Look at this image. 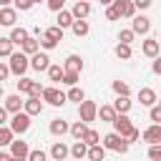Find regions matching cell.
Masks as SVG:
<instances>
[{"mask_svg":"<svg viewBox=\"0 0 161 161\" xmlns=\"http://www.w3.org/2000/svg\"><path fill=\"white\" fill-rule=\"evenodd\" d=\"M113 93L116 96H131V86L126 80H113Z\"/></svg>","mask_w":161,"mask_h":161,"instance_id":"obj_34","label":"cell"},{"mask_svg":"<svg viewBox=\"0 0 161 161\" xmlns=\"http://www.w3.org/2000/svg\"><path fill=\"white\" fill-rule=\"evenodd\" d=\"M158 106H161V98H158Z\"/></svg>","mask_w":161,"mask_h":161,"instance_id":"obj_58","label":"cell"},{"mask_svg":"<svg viewBox=\"0 0 161 161\" xmlns=\"http://www.w3.org/2000/svg\"><path fill=\"white\" fill-rule=\"evenodd\" d=\"M13 138H15L13 128H10V126H0V151H3L5 146H10V143H13Z\"/></svg>","mask_w":161,"mask_h":161,"instance_id":"obj_28","label":"cell"},{"mask_svg":"<svg viewBox=\"0 0 161 161\" xmlns=\"http://www.w3.org/2000/svg\"><path fill=\"white\" fill-rule=\"evenodd\" d=\"M0 161H13V153H5V151H0Z\"/></svg>","mask_w":161,"mask_h":161,"instance_id":"obj_53","label":"cell"},{"mask_svg":"<svg viewBox=\"0 0 161 161\" xmlns=\"http://www.w3.org/2000/svg\"><path fill=\"white\" fill-rule=\"evenodd\" d=\"M73 23H75V18H73L70 10H58V18H55V25H58V28L65 30V28H70Z\"/></svg>","mask_w":161,"mask_h":161,"instance_id":"obj_20","label":"cell"},{"mask_svg":"<svg viewBox=\"0 0 161 161\" xmlns=\"http://www.w3.org/2000/svg\"><path fill=\"white\" fill-rule=\"evenodd\" d=\"M133 38H136V33H133L131 28H123V30L118 33V43H126V45H131V43H133Z\"/></svg>","mask_w":161,"mask_h":161,"instance_id":"obj_38","label":"cell"},{"mask_svg":"<svg viewBox=\"0 0 161 161\" xmlns=\"http://www.w3.org/2000/svg\"><path fill=\"white\" fill-rule=\"evenodd\" d=\"M30 118H33V116H28L25 111L13 113V118H10V128H13V133H15V136H23V133L30 128Z\"/></svg>","mask_w":161,"mask_h":161,"instance_id":"obj_4","label":"cell"},{"mask_svg":"<svg viewBox=\"0 0 161 161\" xmlns=\"http://www.w3.org/2000/svg\"><path fill=\"white\" fill-rule=\"evenodd\" d=\"M15 20H18V10L15 8H0V25L5 28H15Z\"/></svg>","mask_w":161,"mask_h":161,"instance_id":"obj_16","label":"cell"},{"mask_svg":"<svg viewBox=\"0 0 161 161\" xmlns=\"http://www.w3.org/2000/svg\"><path fill=\"white\" fill-rule=\"evenodd\" d=\"M0 101H5V93H3V83H0Z\"/></svg>","mask_w":161,"mask_h":161,"instance_id":"obj_56","label":"cell"},{"mask_svg":"<svg viewBox=\"0 0 161 161\" xmlns=\"http://www.w3.org/2000/svg\"><path fill=\"white\" fill-rule=\"evenodd\" d=\"M10 3H13V0H0V8H8Z\"/></svg>","mask_w":161,"mask_h":161,"instance_id":"obj_54","label":"cell"},{"mask_svg":"<svg viewBox=\"0 0 161 161\" xmlns=\"http://www.w3.org/2000/svg\"><path fill=\"white\" fill-rule=\"evenodd\" d=\"M8 75H13V73H10V65H8V63H0V83L8 80Z\"/></svg>","mask_w":161,"mask_h":161,"instance_id":"obj_48","label":"cell"},{"mask_svg":"<svg viewBox=\"0 0 161 161\" xmlns=\"http://www.w3.org/2000/svg\"><path fill=\"white\" fill-rule=\"evenodd\" d=\"M50 133H53V136H65V133H70L68 121H63V118H53V121H50Z\"/></svg>","mask_w":161,"mask_h":161,"instance_id":"obj_19","label":"cell"},{"mask_svg":"<svg viewBox=\"0 0 161 161\" xmlns=\"http://www.w3.org/2000/svg\"><path fill=\"white\" fill-rule=\"evenodd\" d=\"M148 118L153 121V123H161V106L156 103V106H151V111H148Z\"/></svg>","mask_w":161,"mask_h":161,"instance_id":"obj_43","label":"cell"},{"mask_svg":"<svg viewBox=\"0 0 161 161\" xmlns=\"http://www.w3.org/2000/svg\"><path fill=\"white\" fill-rule=\"evenodd\" d=\"M63 68H65V73H78V75H80V70H83V58L75 55V53H70V55L63 60Z\"/></svg>","mask_w":161,"mask_h":161,"instance_id":"obj_11","label":"cell"},{"mask_svg":"<svg viewBox=\"0 0 161 161\" xmlns=\"http://www.w3.org/2000/svg\"><path fill=\"white\" fill-rule=\"evenodd\" d=\"M151 68H153V73H156V75H161V55H156V58H153V65H151Z\"/></svg>","mask_w":161,"mask_h":161,"instance_id":"obj_51","label":"cell"},{"mask_svg":"<svg viewBox=\"0 0 161 161\" xmlns=\"http://www.w3.org/2000/svg\"><path fill=\"white\" fill-rule=\"evenodd\" d=\"M151 3H153V0H133V5H136L138 10H148V8H151Z\"/></svg>","mask_w":161,"mask_h":161,"instance_id":"obj_50","label":"cell"},{"mask_svg":"<svg viewBox=\"0 0 161 161\" xmlns=\"http://www.w3.org/2000/svg\"><path fill=\"white\" fill-rule=\"evenodd\" d=\"M131 45H126V43H118L116 45V58H121V60H131Z\"/></svg>","mask_w":161,"mask_h":161,"instance_id":"obj_33","label":"cell"},{"mask_svg":"<svg viewBox=\"0 0 161 161\" xmlns=\"http://www.w3.org/2000/svg\"><path fill=\"white\" fill-rule=\"evenodd\" d=\"M10 153H13L15 158H20V161H28V153H30V148H28V141L13 138V143H10Z\"/></svg>","mask_w":161,"mask_h":161,"instance_id":"obj_8","label":"cell"},{"mask_svg":"<svg viewBox=\"0 0 161 161\" xmlns=\"http://www.w3.org/2000/svg\"><path fill=\"white\" fill-rule=\"evenodd\" d=\"M13 3H15V10H20V13H25V10H30L35 5L33 0H13Z\"/></svg>","mask_w":161,"mask_h":161,"instance_id":"obj_44","label":"cell"},{"mask_svg":"<svg viewBox=\"0 0 161 161\" xmlns=\"http://www.w3.org/2000/svg\"><path fill=\"white\" fill-rule=\"evenodd\" d=\"M136 13H138V8L133 5V0H126V3H123V18L133 20V18H136Z\"/></svg>","mask_w":161,"mask_h":161,"instance_id":"obj_37","label":"cell"},{"mask_svg":"<svg viewBox=\"0 0 161 161\" xmlns=\"http://www.w3.org/2000/svg\"><path fill=\"white\" fill-rule=\"evenodd\" d=\"M48 106H53V108H60L65 101H68V96L63 93V91H58L55 86H45V91H43V96H40Z\"/></svg>","mask_w":161,"mask_h":161,"instance_id":"obj_3","label":"cell"},{"mask_svg":"<svg viewBox=\"0 0 161 161\" xmlns=\"http://www.w3.org/2000/svg\"><path fill=\"white\" fill-rule=\"evenodd\" d=\"M28 38H30V33H28L25 28H13V30H10V40H13L15 45H23Z\"/></svg>","mask_w":161,"mask_h":161,"instance_id":"obj_25","label":"cell"},{"mask_svg":"<svg viewBox=\"0 0 161 161\" xmlns=\"http://www.w3.org/2000/svg\"><path fill=\"white\" fill-rule=\"evenodd\" d=\"M123 138H126L128 143H133V141H138V138H141V131H138L136 126H131V131H128V133H126Z\"/></svg>","mask_w":161,"mask_h":161,"instance_id":"obj_45","label":"cell"},{"mask_svg":"<svg viewBox=\"0 0 161 161\" xmlns=\"http://www.w3.org/2000/svg\"><path fill=\"white\" fill-rule=\"evenodd\" d=\"M40 48L43 50H53V48H58V40H53V38H48L45 33L40 35Z\"/></svg>","mask_w":161,"mask_h":161,"instance_id":"obj_40","label":"cell"},{"mask_svg":"<svg viewBox=\"0 0 161 161\" xmlns=\"http://www.w3.org/2000/svg\"><path fill=\"white\" fill-rule=\"evenodd\" d=\"M131 118H128V113H118L116 118H113V131L116 133H121V136H126L128 131H131Z\"/></svg>","mask_w":161,"mask_h":161,"instance_id":"obj_12","label":"cell"},{"mask_svg":"<svg viewBox=\"0 0 161 161\" xmlns=\"http://www.w3.org/2000/svg\"><path fill=\"white\" fill-rule=\"evenodd\" d=\"M141 138L146 143H161V123H151L148 128L141 131Z\"/></svg>","mask_w":161,"mask_h":161,"instance_id":"obj_9","label":"cell"},{"mask_svg":"<svg viewBox=\"0 0 161 161\" xmlns=\"http://www.w3.org/2000/svg\"><path fill=\"white\" fill-rule=\"evenodd\" d=\"M3 106L8 108V113H18V111H23L25 101H20V93H10V96H5V103Z\"/></svg>","mask_w":161,"mask_h":161,"instance_id":"obj_17","label":"cell"},{"mask_svg":"<svg viewBox=\"0 0 161 161\" xmlns=\"http://www.w3.org/2000/svg\"><path fill=\"white\" fill-rule=\"evenodd\" d=\"M131 30H133L136 35H148V33H151V20H148L146 15H136V18L131 20Z\"/></svg>","mask_w":161,"mask_h":161,"instance_id":"obj_6","label":"cell"},{"mask_svg":"<svg viewBox=\"0 0 161 161\" xmlns=\"http://www.w3.org/2000/svg\"><path fill=\"white\" fill-rule=\"evenodd\" d=\"M91 10H93V8H91V3H88V0H78V3L73 5V10H70V13H73V18H75V20H86V18L91 15Z\"/></svg>","mask_w":161,"mask_h":161,"instance_id":"obj_18","label":"cell"},{"mask_svg":"<svg viewBox=\"0 0 161 161\" xmlns=\"http://www.w3.org/2000/svg\"><path fill=\"white\" fill-rule=\"evenodd\" d=\"M86 131H88V123H86V121H75V123L70 126V136H73L75 141H80V138L86 136Z\"/></svg>","mask_w":161,"mask_h":161,"instance_id":"obj_30","label":"cell"},{"mask_svg":"<svg viewBox=\"0 0 161 161\" xmlns=\"http://www.w3.org/2000/svg\"><path fill=\"white\" fill-rule=\"evenodd\" d=\"M63 75H65V68H63V65L50 63V68H48V78H50L53 83H63Z\"/></svg>","mask_w":161,"mask_h":161,"instance_id":"obj_26","label":"cell"},{"mask_svg":"<svg viewBox=\"0 0 161 161\" xmlns=\"http://www.w3.org/2000/svg\"><path fill=\"white\" fill-rule=\"evenodd\" d=\"M111 3H113V0H101V5H106V8H108Z\"/></svg>","mask_w":161,"mask_h":161,"instance_id":"obj_55","label":"cell"},{"mask_svg":"<svg viewBox=\"0 0 161 161\" xmlns=\"http://www.w3.org/2000/svg\"><path fill=\"white\" fill-rule=\"evenodd\" d=\"M70 156H73L75 161L86 158V156H88V143H86V141H75V143L70 146Z\"/></svg>","mask_w":161,"mask_h":161,"instance_id":"obj_22","label":"cell"},{"mask_svg":"<svg viewBox=\"0 0 161 161\" xmlns=\"http://www.w3.org/2000/svg\"><path fill=\"white\" fill-rule=\"evenodd\" d=\"M43 33H45L48 38H53V40H58V43L63 40V28H58V25H53V28H48V30H43Z\"/></svg>","mask_w":161,"mask_h":161,"instance_id":"obj_39","label":"cell"},{"mask_svg":"<svg viewBox=\"0 0 161 161\" xmlns=\"http://www.w3.org/2000/svg\"><path fill=\"white\" fill-rule=\"evenodd\" d=\"M30 91H33V78H20L18 80V93H25V96H30Z\"/></svg>","mask_w":161,"mask_h":161,"instance_id":"obj_36","label":"cell"},{"mask_svg":"<svg viewBox=\"0 0 161 161\" xmlns=\"http://www.w3.org/2000/svg\"><path fill=\"white\" fill-rule=\"evenodd\" d=\"M43 91H45V88H43L38 80H33V91H30V96H38V98H40V96H43Z\"/></svg>","mask_w":161,"mask_h":161,"instance_id":"obj_49","label":"cell"},{"mask_svg":"<svg viewBox=\"0 0 161 161\" xmlns=\"http://www.w3.org/2000/svg\"><path fill=\"white\" fill-rule=\"evenodd\" d=\"M33 3H43V0H33Z\"/></svg>","mask_w":161,"mask_h":161,"instance_id":"obj_57","label":"cell"},{"mask_svg":"<svg viewBox=\"0 0 161 161\" xmlns=\"http://www.w3.org/2000/svg\"><path fill=\"white\" fill-rule=\"evenodd\" d=\"M63 83H65V86H75V83H78V73H65V75H63Z\"/></svg>","mask_w":161,"mask_h":161,"instance_id":"obj_47","label":"cell"},{"mask_svg":"<svg viewBox=\"0 0 161 161\" xmlns=\"http://www.w3.org/2000/svg\"><path fill=\"white\" fill-rule=\"evenodd\" d=\"M23 111H25L28 116H40V113H43V101H40L38 96H28V101H25Z\"/></svg>","mask_w":161,"mask_h":161,"instance_id":"obj_14","label":"cell"},{"mask_svg":"<svg viewBox=\"0 0 161 161\" xmlns=\"http://www.w3.org/2000/svg\"><path fill=\"white\" fill-rule=\"evenodd\" d=\"M80 141H86L88 146H96V143H101V133H98L96 128H88V131H86V136H83Z\"/></svg>","mask_w":161,"mask_h":161,"instance_id":"obj_35","label":"cell"},{"mask_svg":"<svg viewBox=\"0 0 161 161\" xmlns=\"http://www.w3.org/2000/svg\"><path fill=\"white\" fill-rule=\"evenodd\" d=\"M5 123H8V108L0 106V126H5Z\"/></svg>","mask_w":161,"mask_h":161,"instance_id":"obj_52","label":"cell"},{"mask_svg":"<svg viewBox=\"0 0 161 161\" xmlns=\"http://www.w3.org/2000/svg\"><path fill=\"white\" fill-rule=\"evenodd\" d=\"M70 30H73L75 38H83V35L91 33V25H88V20H75V23L70 25Z\"/></svg>","mask_w":161,"mask_h":161,"instance_id":"obj_24","label":"cell"},{"mask_svg":"<svg viewBox=\"0 0 161 161\" xmlns=\"http://www.w3.org/2000/svg\"><path fill=\"white\" fill-rule=\"evenodd\" d=\"M78 116H80V121L91 123V121L98 118V106L93 101H83V103H78Z\"/></svg>","mask_w":161,"mask_h":161,"instance_id":"obj_5","label":"cell"},{"mask_svg":"<svg viewBox=\"0 0 161 161\" xmlns=\"http://www.w3.org/2000/svg\"><path fill=\"white\" fill-rule=\"evenodd\" d=\"M103 146H106V151H116V153H126L128 151V141L121 136V133H116V131H111V133H106L103 136Z\"/></svg>","mask_w":161,"mask_h":161,"instance_id":"obj_2","label":"cell"},{"mask_svg":"<svg viewBox=\"0 0 161 161\" xmlns=\"http://www.w3.org/2000/svg\"><path fill=\"white\" fill-rule=\"evenodd\" d=\"M68 156H70V148H68L63 141H55V143L50 146V158H53V161H65Z\"/></svg>","mask_w":161,"mask_h":161,"instance_id":"obj_15","label":"cell"},{"mask_svg":"<svg viewBox=\"0 0 161 161\" xmlns=\"http://www.w3.org/2000/svg\"><path fill=\"white\" fill-rule=\"evenodd\" d=\"M13 48H15V43H13L10 38H0V58H10V55L15 53Z\"/></svg>","mask_w":161,"mask_h":161,"instance_id":"obj_31","label":"cell"},{"mask_svg":"<svg viewBox=\"0 0 161 161\" xmlns=\"http://www.w3.org/2000/svg\"><path fill=\"white\" fill-rule=\"evenodd\" d=\"M30 68H33V70H48V68H50V55L38 50L35 55H30Z\"/></svg>","mask_w":161,"mask_h":161,"instance_id":"obj_10","label":"cell"},{"mask_svg":"<svg viewBox=\"0 0 161 161\" xmlns=\"http://www.w3.org/2000/svg\"><path fill=\"white\" fill-rule=\"evenodd\" d=\"M138 103H141V106H146V108L156 106V103H158L156 91H153V88H141V91H138Z\"/></svg>","mask_w":161,"mask_h":161,"instance_id":"obj_13","label":"cell"},{"mask_svg":"<svg viewBox=\"0 0 161 161\" xmlns=\"http://www.w3.org/2000/svg\"><path fill=\"white\" fill-rule=\"evenodd\" d=\"M28 161H48V153H45V151H40V148H35V151H30V153H28Z\"/></svg>","mask_w":161,"mask_h":161,"instance_id":"obj_42","label":"cell"},{"mask_svg":"<svg viewBox=\"0 0 161 161\" xmlns=\"http://www.w3.org/2000/svg\"><path fill=\"white\" fill-rule=\"evenodd\" d=\"M48 3V8L53 10V13H58V10H63V5H65V0H45Z\"/></svg>","mask_w":161,"mask_h":161,"instance_id":"obj_46","label":"cell"},{"mask_svg":"<svg viewBox=\"0 0 161 161\" xmlns=\"http://www.w3.org/2000/svg\"><path fill=\"white\" fill-rule=\"evenodd\" d=\"M88 158H91V161H103V158H106V146H103V143L88 146Z\"/></svg>","mask_w":161,"mask_h":161,"instance_id":"obj_27","label":"cell"},{"mask_svg":"<svg viewBox=\"0 0 161 161\" xmlns=\"http://www.w3.org/2000/svg\"><path fill=\"white\" fill-rule=\"evenodd\" d=\"M141 53H143L146 58H156V55H161V43H158L156 38H146V40L141 43Z\"/></svg>","mask_w":161,"mask_h":161,"instance_id":"obj_7","label":"cell"},{"mask_svg":"<svg viewBox=\"0 0 161 161\" xmlns=\"http://www.w3.org/2000/svg\"><path fill=\"white\" fill-rule=\"evenodd\" d=\"M148 158H151V161H161V143H151V148H148Z\"/></svg>","mask_w":161,"mask_h":161,"instance_id":"obj_41","label":"cell"},{"mask_svg":"<svg viewBox=\"0 0 161 161\" xmlns=\"http://www.w3.org/2000/svg\"><path fill=\"white\" fill-rule=\"evenodd\" d=\"M116 116H118V111L113 108V103H111V106H101V108H98V118H101V121H106V123H113V118H116Z\"/></svg>","mask_w":161,"mask_h":161,"instance_id":"obj_23","label":"cell"},{"mask_svg":"<svg viewBox=\"0 0 161 161\" xmlns=\"http://www.w3.org/2000/svg\"><path fill=\"white\" fill-rule=\"evenodd\" d=\"M113 108H116L118 113H128V111H131V98H128V96H116Z\"/></svg>","mask_w":161,"mask_h":161,"instance_id":"obj_29","label":"cell"},{"mask_svg":"<svg viewBox=\"0 0 161 161\" xmlns=\"http://www.w3.org/2000/svg\"><path fill=\"white\" fill-rule=\"evenodd\" d=\"M20 50H23L25 55H35V53L40 50V40H38L35 35H30V38H28V40H25V43L20 45Z\"/></svg>","mask_w":161,"mask_h":161,"instance_id":"obj_21","label":"cell"},{"mask_svg":"<svg viewBox=\"0 0 161 161\" xmlns=\"http://www.w3.org/2000/svg\"><path fill=\"white\" fill-rule=\"evenodd\" d=\"M65 96H68V101H75V103H83V101H86V93H83V88H78V86H70V91H68Z\"/></svg>","mask_w":161,"mask_h":161,"instance_id":"obj_32","label":"cell"},{"mask_svg":"<svg viewBox=\"0 0 161 161\" xmlns=\"http://www.w3.org/2000/svg\"><path fill=\"white\" fill-rule=\"evenodd\" d=\"M8 65H10V73H13V75L23 78L25 70L30 68V55H25L23 50H20V53H13V55L8 58Z\"/></svg>","mask_w":161,"mask_h":161,"instance_id":"obj_1","label":"cell"}]
</instances>
